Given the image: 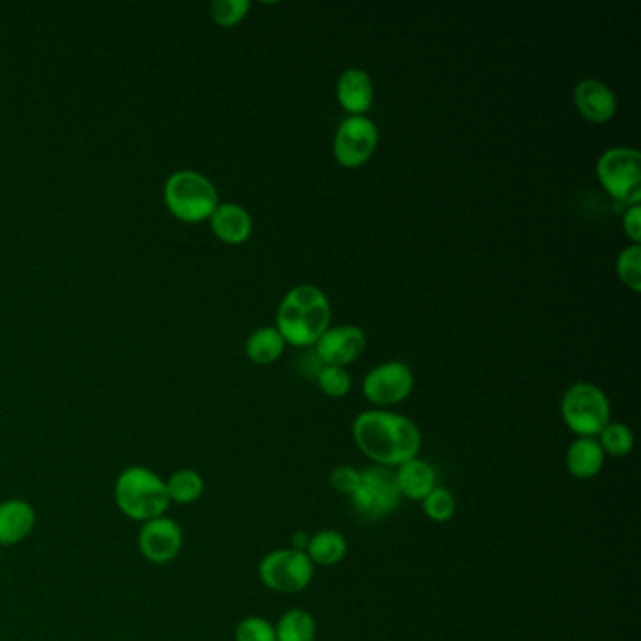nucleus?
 Returning <instances> with one entry per match:
<instances>
[{"label": "nucleus", "instance_id": "nucleus-8", "mask_svg": "<svg viewBox=\"0 0 641 641\" xmlns=\"http://www.w3.org/2000/svg\"><path fill=\"white\" fill-rule=\"evenodd\" d=\"M377 145V125L365 115H350L335 133L334 157L346 170H356L375 155Z\"/></svg>", "mask_w": 641, "mask_h": 641}, {"label": "nucleus", "instance_id": "nucleus-17", "mask_svg": "<svg viewBox=\"0 0 641 641\" xmlns=\"http://www.w3.org/2000/svg\"><path fill=\"white\" fill-rule=\"evenodd\" d=\"M396 482L401 497L410 501H423L437 487L433 466L418 458L397 466Z\"/></svg>", "mask_w": 641, "mask_h": 641}, {"label": "nucleus", "instance_id": "nucleus-10", "mask_svg": "<svg viewBox=\"0 0 641 641\" xmlns=\"http://www.w3.org/2000/svg\"><path fill=\"white\" fill-rule=\"evenodd\" d=\"M414 375L409 365L386 361L378 365L364 378V396L378 407H390L402 402L412 393Z\"/></svg>", "mask_w": 641, "mask_h": 641}, {"label": "nucleus", "instance_id": "nucleus-2", "mask_svg": "<svg viewBox=\"0 0 641 641\" xmlns=\"http://www.w3.org/2000/svg\"><path fill=\"white\" fill-rule=\"evenodd\" d=\"M332 320L326 294L313 284H300L284 296L277 313L279 334L294 346L316 345Z\"/></svg>", "mask_w": 641, "mask_h": 641}, {"label": "nucleus", "instance_id": "nucleus-15", "mask_svg": "<svg viewBox=\"0 0 641 641\" xmlns=\"http://www.w3.org/2000/svg\"><path fill=\"white\" fill-rule=\"evenodd\" d=\"M211 232L227 245H243L251 240L252 217L238 203H219L209 219Z\"/></svg>", "mask_w": 641, "mask_h": 641}, {"label": "nucleus", "instance_id": "nucleus-14", "mask_svg": "<svg viewBox=\"0 0 641 641\" xmlns=\"http://www.w3.org/2000/svg\"><path fill=\"white\" fill-rule=\"evenodd\" d=\"M337 101L346 114H367L375 101L371 76L361 69L345 70L337 80Z\"/></svg>", "mask_w": 641, "mask_h": 641}, {"label": "nucleus", "instance_id": "nucleus-31", "mask_svg": "<svg viewBox=\"0 0 641 641\" xmlns=\"http://www.w3.org/2000/svg\"><path fill=\"white\" fill-rule=\"evenodd\" d=\"M0 557H2V547H0Z\"/></svg>", "mask_w": 641, "mask_h": 641}, {"label": "nucleus", "instance_id": "nucleus-26", "mask_svg": "<svg viewBox=\"0 0 641 641\" xmlns=\"http://www.w3.org/2000/svg\"><path fill=\"white\" fill-rule=\"evenodd\" d=\"M249 10H251L249 0H213L209 4L211 20L224 29L240 25L241 21L245 20Z\"/></svg>", "mask_w": 641, "mask_h": 641}, {"label": "nucleus", "instance_id": "nucleus-19", "mask_svg": "<svg viewBox=\"0 0 641 641\" xmlns=\"http://www.w3.org/2000/svg\"><path fill=\"white\" fill-rule=\"evenodd\" d=\"M346 549H348V544L345 536L340 535L339 530L326 528V530H318L313 538H308L305 554L308 555V559L313 560V565L334 566L345 559Z\"/></svg>", "mask_w": 641, "mask_h": 641}, {"label": "nucleus", "instance_id": "nucleus-27", "mask_svg": "<svg viewBox=\"0 0 641 641\" xmlns=\"http://www.w3.org/2000/svg\"><path fill=\"white\" fill-rule=\"evenodd\" d=\"M318 386L327 397L340 399V397L348 396V391L353 388V378L348 375L345 367H335V365H326L320 372H318Z\"/></svg>", "mask_w": 641, "mask_h": 641}, {"label": "nucleus", "instance_id": "nucleus-21", "mask_svg": "<svg viewBox=\"0 0 641 641\" xmlns=\"http://www.w3.org/2000/svg\"><path fill=\"white\" fill-rule=\"evenodd\" d=\"M166 490H168L170 503L192 504L200 501L206 490V482L201 479L200 472L192 469H179L166 480Z\"/></svg>", "mask_w": 641, "mask_h": 641}, {"label": "nucleus", "instance_id": "nucleus-20", "mask_svg": "<svg viewBox=\"0 0 641 641\" xmlns=\"http://www.w3.org/2000/svg\"><path fill=\"white\" fill-rule=\"evenodd\" d=\"M284 346L286 340L279 334L277 327H260L246 339V358L256 365L275 364L283 356Z\"/></svg>", "mask_w": 641, "mask_h": 641}, {"label": "nucleus", "instance_id": "nucleus-22", "mask_svg": "<svg viewBox=\"0 0 641 641\" xmlns=\"http://www.w3.org/2000/svg\"><path fill=\"white\" fill-rule=\"evenodd\" d=\"M275 635L277 641H315V619L308 611L288 610L279 619Z\"/></svg>", "mask_w": 641, "mask_h": 641}, {"label": "nucleus", "instance_id": "nucleus-23", "mask_svg": "<svg viewBox=\"0 0 641 641\" xmlns=\"http://www.w3.org/2000/svg\"><path fill=\"white\" fill-rule=\"evenodd\" d=\"M598 437H600L598 444L602 446L603 453H608L611 458H624L634 448V434L629 425H624L621 421H610Z\"/></svg>", "mask_w": 641, "mask_h": 641}, {"label": "nucleus", "instance_id": "nucleus-4", "mask_svg": "<svg viewBox=\"0 0 641 641\" xmlns=\"http://www.w3.org/2000/svg\"><path fill=\"white\" fill-rule=\"evenodd\" d=\"M164 203L177 221L187 224L209 221L219 206L213 181L195 170H179L164 182Z\"/></svg>", "mask_w": 641, "mask_h": 641}, {"label": "nucleus", "instance_id": "nucleus-25", "mask_svg": "<svg viewBox=\"0 0 641 641\" xmlns=\"http://www.w3.org/2000/svg\"><path fill=\"white\" fill-rule=\"evenodd\" d=\"M617 275L627 288L641 292V245H630L617 259Z\"/></svg>", "mask_w": 641, "mask_h": 641}, {"label": "nucleus", "instance_id": "nucleus-11", "mask_svg": "<svg viewBox=\"0 0 641 641\" xmlns=\"http://www.w3.org/2000/svg\"><path fill=\"white\" fill-rule=\"evenodd\" d=\"M182 528L179 523L168 516L157 517L151 522L144 523L139 530L138 547L145 560L151 565H168L181 554Z\"/></svg>", "mask_w": 641, "mask_h": 641}, {"label": "nucleus", "instance_id": "nucleus-24", "mask_svg": "<svg viewBox=\"0 0 641 641\" xmlns=\"http://www.w3.org/2000/svg\"><path fill=\"white\" fill-rule=\"evenodd\" d=\"M421 506H423V514L434 523L450 522L455 516V508H458L452 491L439 487V485L421 501Z\"/></svg>", "mask_w": 641, "mask_h": 641}, {"label": "nucleus", "instance_id": "nucleus-13", "mask_svg": "<svg viewBox=\"0 0 641 641\" xmlns=\"http://www.w3.org/2000/svg\"><path fill=\"white\" fill-rule=\"evenodd\" d=\"M574 106L585 120L606 125L617 114V96L611 87L598 80H584L574 88Z\"/></svg>", "mask_w": 641, "mask_h": 641}, {"label": "nucleus", "instance_id": "nucleus-28", "mask_svg": "<svg viewBox=\"0 0 641 641\" xmlns=\"http://www.w3.org/2000/svg\"><path fill=\"white\" fill-rule=\"evenodd\" d=\"M235 641H277L275 627L264 617H245L235 629Z\"/></svg>", "mask_w": 641, "mask_h": 641}, {"label": "nucleus", "instance_id": "nucleus-16", "mask_svg": "<svg viewBox=\"0 0 641 641\" xmlns=\"http://www.w3.org/2000/svg\"><path fill=\"white\" fill-rule=\"evenodd\" d=\"M36 525V512L21 498L0 503V547L25 540Z\"/></svg>", "mask_w": 641, "mask_h": 641}, {"label": "nucleus", "instance_id": "nucleus-29", "mask_svg": "<svg viewBox=\"0 0 641 641\" xmlns=\"http://www.w3.org/2000/svg\"><path fill=\"white\" fill-rule=\"evenodd\" d=\"M359 482H361V472L356 471L354 466L350 465H339L335 466L332 474H329V484L334 487L339 495H348L353 497L356 490L359 487Z\"/></svg>", "mask_w": 641, "mask_h": 641}, {"label": "nucleus", "instance_id": "nucleus-18", "mask_svg": "<svg viewBox=\"0 0 641 641\" xmlns=\"http://www.w3.org/2000/svg\"><path fill=\"white\" fill-rule=\"evenodd\" d=\"M603 460L606 453L597 439H578L566 452V469L574 479L592 480L602 471Z\"/></svg>", "mask_w": 641, "mask_h": 641}, {"label": "nucleus", "instance_id": "nucleus-3", "mask_svg": "<svg viewBox=\"0 0 641 641\" xmlns=\"http://www.w3.org/2000/svg\"><path fill=\"white\" fill-rule=\"evenodd\" d=\"M115 504L133 522L147 523L166 516L170 497L157 472L147 466H128L115 482Z\"/></svg>", "mask_w": 641, "mask_h": 641}, {"label": "nucleus", "instance_id": "nucleus-9", "mask_svg": "<svg viewBox=\"0 0 641 641\" xmlns=\"http://www.w3.org/2000/svg\"><path fill=\"white\" fill-rule=\"evenodd\" d=\"M354 508L359 516L378 519L383 514H390L401 501V493L397 487L396 472L383 466H371L361 472V482L354 493Z\"/></svg>", "mask_w": 641, "mask_h": 641}, {"label": "nucleus", "instance_id": "nucleus-1", "mask_svg": "<svg viewBox=\"0 0 641 641\" xmlns=\"http://www.w3.org/2000/svg\"><path fill=\"white\" fill-rule=\"evenodd\" d=\"M353 437L359 450L383 469L416 460L421 448V433L414 421L388 410L361 412L354 420Z\"/></svg>", "mask_w": 641, "mask_h": 641}, {"label": "nucleus", "instance_id": "nucleus-7", "mask_svg": "<svg viewBox=\"0 0 641 641\" xmlns=\"http://www.w3.org/2000/svg\"><path fill=\"white\" fill-rule=\"evenodd\" d=\"M259 576L260 581L271 591L296 595L305 591L313 581L315 565L305 551L292 547L277 549L260 560Z\"/></svg>", "mask_w": 641, "mask_h": 641}, {"label": "nucleus", "instance_id": "nucleus-6", "mask_svg": "<svg viewBox=\"0 0 641 641\" xmlns=\"http://www.w3.org/2000/svg\"><path fill=\"white\" fill-rule=\"evenodd\" d=\"M598 179L603 190L624 201L638 206L641 201V155L630 147H613L598 158Z\"/></svg>", "mask_w": 641, "mask_h": 641}, {"label": "nucleus", "instance_id": "nucleus-5", "mask_svg": "<svg viewBox=\"0 0 641 641\" xmlns=\"http://www.w3.org/2000/svg\"><path fill=\"white\" fill-rule=\"evenodd\" d=\"M560 414L579 439H595L611 421L610 399L595 383H574L560 401Z\"/></svg>", "mask_w": 641, "mask_h": 641}, {"label": "nucleus", "instance_id": "nucleus-12", "mask_svg": "<svg viewBox=\"0 0 641 641\" xmlns=\"http://www.w3.org/2000/svg\"><path fill=\"white\" fill-rule=\"evenodd\" d=\"M367 337L358 326L327 327L326 334L316 340V354L326 365L346 367L364 354Z\"/></svg>", "mask_w": 641, "mask_h": 641}, {"label": "nucleus", "instance_id": "nucleus-30", "mask_svg": "<svg viewBox=\"0 0 641 641\" xmlns=\"http://www.w3.org/2000/svg\"><path fill=\"white\" fill-rule=\"evenodd\" d=\"M622 228L624 233L629 235L632 245H640L641 243V206H629L627 213L622 217Z\"/></svg>", "mask_w": 641, "mask_h": 641}]
</instances>
